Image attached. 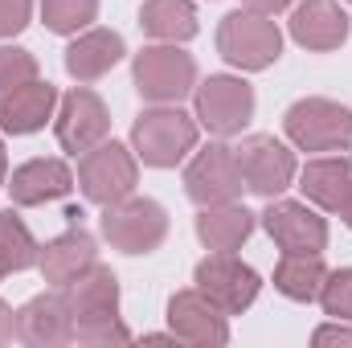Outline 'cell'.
<instances>
[{"label":"cell","mask_w":352,"mask_h":348,"mask_svg":"<svg viewBox=\"0 0 352 348\" xmlns=\"http://www.w3.org/2000/svg\"><path fill=\"white\" fill-rule=\"evenodd\" d=\"M131 83L144 102H180L197 90V58L184 45L152 41L135 54Z\"/></svg>","instance_id":"cell-5"},{"label":"cell","mask_w":352,"mask_h":348,"mask_svg":"<svg viewBox=\"0 0 352 348\" xmlns=\"http://www.w3.org/2000/svg\"><path fill=\"white\" fill-rule=\"evenodd\" d=\"M33 78H41L37 58H33L25 45H0V90L33 83Z\"/></svg>","instance_id":"cell-29"},{"label":"cell","mask_w":352,"mask_h":348,"mask_svg":"<svg viewBox=\"0 0 352 348\" xmlns=\"http://www.w3.org/2000/svg\"><path fill=\"white\" fill-rule=\"evenodd\" d=\"M254 107H258L254 87L242 74H209L205 83H197V90H192V115L217 140L242 135L246 123L254 119Z\"/></svg>","instance_id":"cell-6"},{"label":"cell","mask_w":352,"mask_h":348,"mask_svg":"<svg viewBox=\"0 0 352 348\" xmlns=\"http://www.w3.org/2000/svg\"><path fill=\"white\" fill-rule=\"evenodd\" d=\"M58 102H62V94L45 78H33V83L0 90V131L4 135H33L45 123H54Z\"/></svg>","instance_id":"cell-16"},{"label":"cell","mask_w":352,"mask_h":348,"mask_svg":"<svg viewBox=\"0 0 352 348\" xmlns=\"http://www.w3.org/2000/svg\"><path fill=\"white\" fill-rule=\"evenodd\" d=\"M140 29L152 41H168V45H184L197 37L201 17L192 0H144L140 4Z\"/></svg>","instance_id":"cell-23"},{"label":"cell","mask_w":352,"mask_h":348,"mask_svg":"<svg viewBox=\"0 0 352 348\" xmlns=\"http://www.w3.org/2000/svg\"><path fill=\"white\" fill-rule=\"evenodd\" d=\"M12 205L21 209H33V205H50V201H62L70 197L74 188V168L58 156H37V160H25L21 168H12V176L4 180Z\"/></svg>","instance_id":"cell-17"},{"label":"cell","mask_w":352,"mask_h":348,"mask_svg":"<svg viewBox=\"0 0 352 348\" xmlns=\"http://www.w3.org/2000/svg\"><path fill=\"white\" fill-rule=\"evenodd\" d=\"M135 184H140V156L111 135L78 156V188L90 205L107 209V205L131 197Z\"/></svg>","instance_id":"cell-7"},{"label":"cell","mask_w":352,"mask_h":348,"mask_svg":"<svg viewBox=\"0 0 352 348\" xmlns=\"http://www.w3.org/2000/svg\"><path fill=\"white\" fill-rule=\"evenodd\" d=\"M98 230L111 242V250L140 259V254H152V250L164 246V238H168V209L160 201H152V197L131 193V197H123V201L102 209Z\"/></svg>","instance_id":"cell-4"},{"label":"cell","mask_w":352,"mask_h":348,"mask_svg":"<svg viewBox=\"0 0 352 348\" xmlns=\"http://www.w3.org/2000/svg\"><path fill=\"white\" fill-rule=\"evenodd\" d=\"M54 135L62 144V152L82 156L94 144H102L111 135V111L107 102L90 87H74L70 94H62L58 115H54Z\"/></svg>","instance_id":"cell-12"},{"label":"cell","mask_w":352,"mask_h":348,"mask_svg":"<svg viewBox=\"0 0 352 348\" xmlns=\"http://www.w3.org/2000/svg\"><path fill=\"white\" fill-rule=\"evenodd\" d=\"M58 291L66 295L74 324L98 320V316H119V279H115V270L102 266V262H94L90 270H82L74 283H66V287H58Z\"/></svg>","instance_id":"cell-22"},{"label":"cell","mask_w":352,"mask_h":348,"mask_svg":"<svg viewBox=\"0 0 352 348\" xmlns=\"http://www.w3.org/2000/svg\"><path fill=\"white\" fill-rule=\"evenodd\" d=\"M242 188H246V176H242V164H238V152L230 144H221V140L197 148L192 160L184 164V193L197 205L238 201Z\"/></svg>","instance_id":"cell-9"},{"label":"cell","mask_w":352,"mask_h":348,"mask_svg":"<svg viewBox=\"0 0 352 348\" xmlns=\"http://www.w3.org/2000/svg\"><path fill=\"white\" fill-rule=\"evenodd\" d=\"M16 340V312L0 299V345H12Z\"/></svg>","instance_id":"cell-32"},{"label":"cell","mask_w":352,"mask_h":348,"mask_svg":"<svg viewBox=\"0 0 352 348\" xmlns=\"http://www.w3.org/2000/svg\"><path fill=\"white\" fill-rule=\"evenodd\" d=\"M299 188L303 197L324 209V213H340L352 201V156L349 152H328V156H311L299 168Z\"/></svg>","instance_id":"cell-19"},{"label":"cell","mask_w":352,"mask_h":348,"mask_svg":"<svg viewBox=\"0 0 352 348\" xmlns=\"http://www.w3.org/2000/svg\"><path fill=\"white\" fill-rule=\"evenodd\" d=\"M4 180H8V152H4V140H0V188H4Z\"/></svg>","instance_id":"cell-34"},{"label":"cell","mask_w":352,"mask_h":348,"mask_svg":"<svg viewBox=\"0 0 352 348\" xmlns=\"http://www.w3.org/2000/svg\"><path fill=\"white\" fill-rule=\"evenodd\" d=\"M340 217H344V226H349V230H352V201H349V205H344V209H340Z\"/></svg>","instance_id":"cell-35"},{"label":"cell","mask_w":352,"mask_h":348,"mask_svg":"<svg viewBox=\"0 0 352 348\" xmlns=\"http://www.w3.org/2000/svg\"><path fill=\"white\" fill-rule=\"evenodd\" d=\"M0 279H4V266H0Z\"/></svg>","instance_id":"cell-36"},{"label":"cell","mask_w":352,"mask_h":348,"mask_svg":"<svg viewBox=\"0 0 352 348\" xmlns=\"http://www.w3.org/2000/svg\"><path fill=\"white\" fill-rule=\"evenodd\" d=\"M74 345L87 348H111V345H131V328L123 324V316H98L74 324Z\"/></svg>","instance_id":"cell-27"},{"label":"cell","mask_w":352,"mask_h":348,"mask_svg":"<svg viewBox=\"0 0 352 348\" xmlns=\"http://www.w3.org/2000/svg\"><path fill=\"white\" fill-rule=\"evenodd\" d=\"M295 0H242V8H250V12H266V17H278V12H287Z\"/></svg>","instance_id":"cell-33"},{"label":"cell","mask_w":352,"mask_h":348,"mask_svg":"<svg viewBox=\"0 0 352 348\" xmlns=\"http://www.w3.org/2000/svg\"><path fill=\"white\" fill-rule=\"evenodd\" d=\"M349 4H352V0H349Z\"/></svg>","instance_id":"cell-37"},{"label":"cell","mask_w":352,"mask_h":348,"mask_svg":"<svg viewBox=\"0 0 352 348\" xmlns=\"http://www.w3.org/2000/svg\"><path fill=\"white\" fill-rule=\"evenodd\" d=\"M263 230L266 238L283 254H324L328 250V221L311 201H283L274 197L263 209Z\"/></svg>","instance_id":"cell-11"},{"label":"cell","mask_w":352,"mask_h":348,"mask_svg":"<svg viewBox=\"0 0 352 348\" xmlns=\"http://www.w3.org/2000/svg\"><path fill=\"white\" fill-rule=\"evenodd\" d=\"M316 348H352V320H328L311 332Z\"/></svg>","instance_id":"cell-31"},{"label":"cell","mask_w":352,"mask_h":348,"mask_svg":"<svg viewBox=\"0 0 352 348\" xmlns=\"http://www.w3.org/2000/svg\"><path fill=\"white\" fill-rule=\"evenodd\" d=\"M291 41L311 50V54H332L349 41L352 21L349 12L340 8V0H299L291 4Z\"/></svg>","instance_id":"cell-15"},{"label":"cell","mask_w":352,"mask_h":348,"mask_svg":"<svg viewBox=\"0 0 352 348\" xmlns=\"http://www.w3.org/2000/svg\"><path fill=\"white\" fill-rule=\"evenodd\" d=\"M258 217L242 205V201H226V205H201L197 213V238L205 250H221V254H238L250 234H254Z\"/></svg>","instance_id":"cell-21"},{"label":"cell","mask_w":352,"mask_h":348,"mask_svg":"<svg viewBox=\"0 0 352 348\" xmlns=\"http://www.w3.org/2000/svg\"><path fill=\"white\" fill-rule=\"evenodd\" d=\"M16 340L25 348L74 345V316H70V303L58 287L41 291V295H33L29 303L16 307Z\"/></svg>","instance_id":"cell-13"},{"label":"cell","mask_w":352,"mask_h":348,"mask_svg":"<svg viewBox=\"0 0 352 348\" xmlns=\"http://www.w3.org/2000/svg\"><path fill=\"white\" fill-rule=\"evenodd\" d=\"M37 259H41V242L33 238V230L25 226L21 213L4 209L0 213V266H4V274H21V270L37 266Z\"/></svg>","instance_id":"cell-25"},{"label":"cell","mask_w":352,"mask_h":348,"mask_svg":"<svg viewBox=\"0 0 352 348\" xmlns=\"http://www.w3.org/2000/svg\"><path fill=\"white\" fill-rule=\"evenodd\" d=\"M33 21V0H0V41L16 37Z\"/></svg>","instance_id":"cell-30"},{"label":"cell","mask_w":352,"mask_h":348,"mask_svg":"<svg viewBox=\"0 0 352 348\" xmlns=\"http://www.w3.org/2000/svg\"><path fill=\"white\" fill-rule=\"evenodd\" d=\"M217 54L238 70V74H258L270 70L283 58V29L274 17L234 8L217 25Z\"/></svg>","instance_id":"cell-3"},{"label":"cell","mask_w":352,"mask_h":348,"mask_svg":"<svg viewBox=\"0 0 352 348\" xmlns=\"http://www.w3.org/2000/svg\"><path fill=\"white\" fill-rule=\"evenodd\" d=\"M94 262H98L94 238H90L82 226H70V230H62L58 238H50V242L41 246L37 270H41V279H45L50 287H66V283H74L82 270H90Z\"/></svg>","instance_id":"cell-20"},{"label":"cell","mask_w":352,"mask_h":348,"mask_svg":"<svg viewBox=\"0 0 352 348\" xmlns=\"http://www.w3.org/2000/svg\"><path fill=\"white\" fill-rule=\"evenodd\" d=\"M283 131L287 144L295 152H352V107L336 102V98H295L283 115Z\"/></svg>","instance_id":"cell-2"},{"label":"cell","mask_w":352,"mask_h":348,"mask_svg":"<svg viewBox=\"0 0 352 348\" xmlns=\"http://www.w3.org/2000/svg\"><path fill=\"white\" fill-rule=\"evenodd\" d=\"M192 283H197V291H201L213 307H221L226 316L250 312L254 299H258V291H263V279H258V270H254L250 262H242L238 254H221V250H209L205 259L197 262Z\"/></svg>","instance_id":"cell-8"},{"label":"cell","mask_w":352,"mask_h":348,"mask_svg":"<svg viewBox=\"0 0 352 348\" xmlns=\"http://www.w3.org/2000/svg\"><path fill=\"white\" fill-rule=\"evenodd\" d=\"M328 279L324 254H283L274 266V291L291 303H316Z\"/></svg>","instance_id":"cell-24"},{"label":"cell","mask_w":352,"mask_h":348,"mask_svg":"<svg viewBox=\"0 0 352 348\" xmlns=\"http://www.w3.org/2000/svg\"><path fill=\"white\" fill-rule=\"evenodd\" d=\"M168 328L180 345L192 348H221L230 345V316L213 307L197 287H184L168 299Z\"/></svg>","instance_id":"cell-14"},{"label":"cell","mask_w":352,"mask_h":348,"mask_svg":"<svg viewBox=\"0 0 352 348\" xmlns=\"http://www.w3.org/2000/svg\"><path fill=\"white\" fill-rule=\"evenodd\" d=\"M201 123L197 115L180 111V102H152L131 123V152L148 168H176L197 152Z\"/></svg>","instance_id":"cell-1"},{"label":"cell","mask_w":352,"mask_h":348,"mask_svg":"<svg viewBox=\"0 0 352 348\" xmlns=\"http://www.w3.org/2000/svg\"><path fill=\"white\" fill-rule=\"evenodd\" d=\"M238 164H242V176H246V188L258 193L266 201L283 197L295 176H299V160H295V148L278 135H246L238 148Z\"/></svg>","instance_id":"cell-10"},{"label":"cell","mask_w":352,"mask_h":348,"mask_svg":"<svg viewBox=\"0 0 352 348\" xmlns=\"http://www.w3.org/2000/svg\"><path fill=\"white\" fill-rule=\"evenodd\" d=\"M328 320H352V266H340V270H328L324 287H320V299Z\"/></svg>","instance_id":"cell-28"},{"label":"cell","mask_w":352,"mask_h":348,"mask_svg":"<svg viewBox=\"0 0 352 348\" xmlns=\"http://www.w3.org/2000/svg\"><path fill=\"white\" fill-rule=\"evenodd\" d=\"M41 21L58 37H74L98 21V0H41Z\"/></svg>","instance_id":"cell-26"},{"label":"cell","mask_w":352,"mask_h":348,"mask_svg":"<svg viewBox=\"0 0 352 348\" xmlns=\"http://www.w3.org/2000/svg\"><path fill=\"white\" fill-rule=\"evenodd\" d=\"M123 54H127V45H123V37L115 33V29H98V25H90L82 33H74L70 37V45H66V74L74 78V83H98V78H107L119 62H123Z\"/></svg>","instance_id":"cell-18"}]
</instances>
